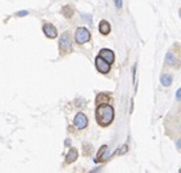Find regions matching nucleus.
Listing matches in <instances>:
<instances>
[{"label":"nucleus","mask_w":181,"mask_h":173,"mask_svg":"<svg viewBox=\"0 0 181 173\" xmlns=\"http://www.w3.org/2000/svg\"><path fill=\"white\" fill-rule=\"evenodd\" d=\"M114 109L109 104H100L95 110V120L102 127H108L109 124H111V122L114 121Z\"/></svg>","instance_id":"f257e3e1"},{"label":"nucleus","mask_w":181,"mask_h":173,"mask_svg":"<svg viewBox=\"0 0 181 173\" xmlns=\"http://www.w3.org/2000/svg\"><path fill=\"white\" fill-rule=\"evenodd\" d=\"M59 49L61 55H66L72 51V43H71V38L69 32L62 33V36L59 39Z\"/></svg>","instance_id":"f03ea898"},{"label":"nucleus","mask_w":181,"mask_h":173,"mask_svg":"<svg viewBox=\"0 0 181 173\" xmlns=\"http://www.w3.org/2000/svg\"><path fill=\"white\" fill-rule=\"evenodd\" d=\"M89 39H90V33L87 28H85V27H78V28L76 29V33H75L76 43L85 44L87 41H89Z\"/></svg>","instance_id":"7ed1b4c3"},{"label":"nucleus","mask_w":181,"mask_h":173,"mask_svg":"<svg viewBox=\"0 0 181 173\" xmlns=\"http://www.w3.org/2000/svg\"><path fill=\"white\" fill-rule=\"evenodd\" d=\"M94 62H95V68H97V71H98V72L105 74V73H108L110 71L111 64H109L107 60H104L102 56H99V55L95 57V61Z\"/></svg>","instance_id":"20e7f679"},{"label":"nucleus","mask_w":181,"mask_h":173,"mask_svg":"<svg viewBox=\"0 0 181 173\" xmlns=\"http://www.w3.org/2000/svg\"><path fill=\"white\" fill-rule=\"evenodd\" d=\"M74 124L76 126V128L85 129L87 127V124H88V120H87L86 115L82 113V112H78L77 115L75 116V118H74Z\"/></svg>","instance_id":"39448f33"},{"label":"nucleus","mask_w":181,"mask_h":173,"mask_svg":"<svg viewBox=\"0 0 181 173\" xmlns=\"http://www.w3.org/2000/svg\"><path fill=\"white\" fill-rule=\"evenodd\" d=\"M43 32H44L45 36L50 39H54V38L58 37V31L52 23H44L43 25Z\"/></svg>","instance_id":"423d86ee"},{"label":"nucleus","mask_w":181,"mask_h":173,"mask_svg":"<svg viewBox=\"0 0 181 173\" xmlns=\"http://www.w3.org/2000/svg\"><path fill=\"white\" fill-rule=\"evenodd\" d=\"M165 62L166 65H169L171 67H179V60L177 57L175 56V54L173 51H168L165 55Z\"/></svg>","instance_id":"0eeeda50"},{"label":"nucleus","mask_w":181,"mask_h":173,"mask_svg":"<svg viewBox=\"0 0 181 173\" xmlns=\"http://www.w3.org/2000/svg\"><path fill=\"white\" fill-rule=\"evenodd\" d=\"M99 56H102L104 60H107L109 64H113L115 60V55H114L113 50H110V49H102L99 51Z\"/></svg>","instance_id":"6e6552de"},{"label":"nucleus","mask_w":181,"mask_h":173,"mask_svg":"<svg viewBox=\"0 0 181 173\" xmlns=\"http://www.w3.org/2000/svg\"><path fill=\"white\" fill-rule=\"evenodd\" d=\"M77 157H78V151L76 150L75 148H71L70 150H69V153L66 155V163H72L75 162L76 160H77Z\"/></svg>","instance_id":"1a4fd4ad"},{"label":"nucleus","mask_w":181,"mask_h":173,"mask_svg":"<svg viewBox=\"0 0 181 173\" xmlns=\"http://www.w3.org/2000/svg\"><path fill=\"white\" fill-rule=\"evenodd\" d=\"M110 29H111V27H110V23L108 22V21H105V20L100 21V23H99V32L102 34L108 36V34L110 33Z\"/></svg>","instance_id":"9d476101"},{"label":"nucleus","mask_w":181,"mask_h":173,"mask_svg":"<svg viewBox=\"0 0 181 173\" xmlns=\"http://www.w3.org/2000/svg\"><path fill=\"white\" fill-rule=\"evenodd\" d=\"M160 83H162L163 87L168 88V87L171 85V83H173V77L170 74H168V73H163L160 76Z\"/></svg>","instance_id":"9b49d317"},{"label":"nucleus","mask_w":181,"mask_h":173,"mask_svg":"<svg viewBox=\"0 0 181 173\" xmlns=\"http://www.w3.org/2000/svg\"><path fill=\"white\" fill-rule=\"evenodd\" d=\"M109 101V95L107 94H98V96H97V99H95V102H97V105H100V104H107Z\"/></svg>","instance_id":"f8f14e48"},{"label":"nucleus","mask_w":181,"mask_h":173,"mask_svg":"<svg viewBox=\"0 0 181 173\" xmlns=\"http://www.w3.org/2000/svg\"><path fill=\"white\" fill-rule=\"evenodd\" d=\"M61 11H62V15H64L65 17H71L74 15V8H72V6H70V5L64 6Z\"/></svg>","instance_id":"ddd939ff"},{"label":"nucleus","mask_w":181,"mask_h":173,"mask_svg":"<svg viewBox=\"0 0 181 173\" xmlns=\"http://www.w3.org/2000/svg\"><path fill=\"white\" fill-rule=\"evenodd\" d=\"M107 149H108V146H107V145H103V146L100 148V150H99V153H98V156H97V158H95V162H98L99 161V158H100V156L104 154V153H105V151H107Z\"/></svg>","instance_id":"4468645a"},{"label":"nucleus","mask_w":181,"mask_h":173,"mask_svg":"<svg viewBox=\"0 0 181 173\" xmlns=\"http://www.w3.org/2000/svg\"><path fill=\"white\" fill-rule=\"evenodd\" d=\"M136 70H137V62L134 65L132 68V76H134V83H135V88H137V82H136Z\"/></svg>","instance_id":"2eb2a0df"},{"label":"nucleus","mask_w":181,"mask_h":173,"mask_svg":"<svg viewBox=\"0 0 181 173\" xmlns=\"http://www.w3.org/2000/svg\"><path fill=\"white\" fill-rule=\"evenodd\" d=\"M113 1H114V4H115V8H116L117 10L122 9V0H113Z\"/></svg>","instance_id":"dca6fc26"},{"label":"nucleus","mask_w":181,"mask_h":173,"mask_svg":"<svg viewBox=\"0 0 181 173\" xmlns=\"http://www.w3.org/2000/svg\"><path fill=\"white\" fill-rule=\"evenodd\" d=\"M176 100L177 101H181V88H179L176 90Z\"/></svg>","instance_id":"f3484780"},{"label":"nucleus","mask_w":181,"mask_h":173,"mask_svg":"<svg viewBox=\"0 0 181 173\" xmlns=\"http://www.w3.org/2000/svg\"><path fill=\"white\" fill-rule=\"evenodd\" d=\"M175 145H176V149H177L179 151H181V138H179V139L176 140Z\"/></svg>","instance_id":"a211bd4d"},{"label":"nucleus","mask_w":181,"mask_h":173,"mask_svg":"<svg viewBox=\"0 0 181 173\" xmlns=\"http://www.w3.org/2000/svg\"><path fill=\"white\" fill-rule=\"evenodd\" d=\"M27 15H28V11H26V10L17 12V16H21V17H22V16H27Z\"/></svg>","instance_id":"6ab92c4d"},{"label":"nucleus","mask_w":181,"mask_h":173,"mask_svg":"<svg viewBox=\"0 0 181 173\" xmlns=\"http://www.w3.org/2000/svg\"><path fill=\"white\" fill-rule=\"evenodd\" d=\"M70 144H71L70 139H66V141H65V145H70Z\"/></svg>","instance_id":"aec40b11"},{"label":"nucleus","mask_w":181,"mask_h":173,"mask_svg":"<svg viewBox=\"0 0 181 173\" xmlns=\"http://www.w3.org/2000/svg\"><path fill=\"white\" fill-rule=\"evenodd\" d=\"M179 172H180V173H181V168H180V169H179Z\"/></svg>","instance_id":"412c9836"}]
</instances>
